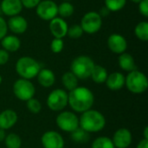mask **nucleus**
<instances>
[{
	"label": "nucleus",
	"instance_id": "40",
	"mask_svg": "<svg viewBox=\"0 0 148 148\" xmlns=\"http://www.w3.org/2000/svg\"><path fill=\"white\" fill-rule=\"evenodd\" d=\"M143 135H144V138H143V139L148 140V127H145L144 132H143Z\"/></svg>",
	"mask_w": 148,
	"mask_h": 148
},
{
	"label": "nucleus",
	"instance_id": "27",
	"mask_svg": "<svg viewBox=\"0 0 148 148\" xmlns=\"http://www.w3.org/2000/svg\"><path fill=\"white\" fill-rule=\"evenodd\" d=\"M74 6L70 2H62L57 7V14L60 15L62 18L69 17L74 13Z\"/></svg>",
	"mask_w": 148,
	"mask_h": 148
},
{
	"label": "nucleus",
	"instance_id": "30",
	"mask_svg": "<svg viewBox=\"0 0 148 148\" xmlns=\"http://www.w3.org/2000/svg\"><path fill=\"white\" fill-rule=\"evenodd\" d=\"M26 107L27 109L34 114H37L41 112L42 110V103L40 101L36 98H31L29 101H26Z\"/></svg>",
	"mask_w": 148,
	"mask_h": 148
},
{
	"label": "nucleus",
	"instance_id": "33",
	"mask_svg": "<svg viewBox=\"0 0 148 148\" xmlns=\"http://www.w3.org/2000/svg\"><path fill=\"white\" fill-rule=\"evenodd\" d=\"M139 11L140 13L145 16V17H147L148 16V0H142L140 1L139 3Z\"/></svg>",
	"mask_w": 148,
	"mask_h": 148
},
{
	"label": "nucleus",
	"instance_id": "25",
	"mask_svg": "<svg viewBox=\"0 0 148 148\" xmlns=\"http://www.w3.org/2000/svg\"><path fill=\"white\" fill-rule=\"evenodd\" d=\"M6 148H21L22 147V140L20 136L15 133H10L6 134V137L3 140Z\"/></svg>",
	"mask_w": 148,
	"mask_h": 148
},
{
	"label": "nucleus",
	"instance_id": "29",
	"mask_svg": "<svg viewBox=\"0 0 148 148\" xmlns=\"http://www.w3.org/2000/svg\"><path fill=\"white\" fill-rule=\"evenodd\" d=\"M127 3V0H105V7L109 11H119L122 10Z\"/></svg>",
	"mask_w": 148,
	"mask_h": 148
},
{
	"label": "nucleus",
	"instance_id": "20",
	"mask_svg": "<svg viewBox=\"0 0 148 148\" xmlns=\"http://www.w3.org/2000/svg\"><path fill=\"white\" fill-rule=\"evenodd\" d=\"M118 63L120 68L127 72H131L135 69H137V66L134 61V58L133 57L132 55L128 53H122L118 57Z\"/></svg>",
	"mask_w": 148,
	"mask_h": 148
},
{
	"label": "nucleus",
	"instance_id": "39",
	"mask_svg": "<svg viewBox=\"0 0 148 148\" xmlns=\"http://www.w3.org/2000/svg\"><path fill=\"white\" fill-rule=\"evenodd\" d=\"M5 137H6L5 131L3 130V129H0V142H3L4 140Z\"/></svg>",
	"mask_w": 148,
	"mask_h": 148
},
{
	"label": "nucleus",
	"instance_id": "3",
	"mask_svg": "<svg viewBox=\"0 0 148 148\" xmlns=\"http://www.w3.org/2000/svg\"><path fill=\"white\" fill-rule=\"evenodd\" d=\"M40 69L39 62L30 56H22L16 63V72L23 79L31 80L36 77Z\"/></svg>",
	"mask_w": 148,
	"mask_h": 148
},
{
	"label": "nucleus",
	"instance_id": "26",
	"mask_svg": "<svg viewBox=\"0 0 148 148\" xmlns=\"http://www.w3.org/2000/svg\"><path fill=\"white\" fill-rule=\"evenodd\" d=\"M134 34L138 39L142 42H147L148 40V23L146 21L139 23L135 29Z\"/></svg>",
	"mask_w": 148,
	"mask_h": 148
},
{
	"label": "nucleus",
	"instance_id": "18",
	"mask_svg": "<svg viewBox=\"0 0 148 148\" xmlns=\"http://www.w3.org/2000/svg\"><path fill=\"white\" fill-rule=\"evenodd\" d=\"M105 83L110 90L118 91L125 86V75L121 72L111 73L108 75Z\"/></svg>",
	"mask_w": 148,
	"mask_h": 148
},
{
	"label": "nucleus",
	"instance_id": "42",
	"mask_svg": "<svg viewBox=\"0 0 148 148\" xmlns=\"http://www.w3.org/2000/svg\"><path fill=\"white\" fill-rule=\"evenodd\" d=\"M2 82H3V77H2V75H0V85H1Z\"/></svg>",
	"mask_w": 148,
	"mask_h": 148
},
{
	"label": "nucleus",
	"instance_id": "35",
	"mask_svg": "<svg viewBox=\"0 0 148 148\" xmlns=\"http://www.w3.org/2000/svg\"><path fill=\"white\" fill-rule=\"evenodd\" d=\"M41 1L42 0H21V3L23 4V7L26 9H34Z\"/></svg>",
	"mask_w": 148,
	"mask_h": 148
},
{
	"label": "nucleus",
	"instance_id": "5",
	"mask_svg": "<svg viewBox=\"0 0 148 148\" xmlns=\"http://www.w3.org/2000/svg\"><path fill=\"white\" fill-rule=\"evenodd\" d=\"M95 62L88 56H79L75 57L70 64V71L79 79L87 80L90 78Z\"/></svg>",
	"mask_w": 148,
	"mask_h": 148
},
{
	"label": "nucleus",
	"instance_id": "23",
	"mask_svg": "<svg viewBox=\"0 0 148 148\" xmlns=\"http://www.w3.org/2000/svg\"><path fill=\"white\" fill-rule=\"evenodd\" d=\"M78 82L79 79L71 71H68L64 73L62 76V83L65 88V89L69 91L76 88L78 87Z\"/></svg>",
	"mask_w": 148,
	"mask_h": 148
},
{
	"label": "nucleus",
	"instance_id": "7",
	"mask_svg": "<svg viewBox=\"0 0 148 148\" xmlns=\"http://www.w3.org/2000/svg\"><path fill=\"white\" fill-rule=\"evenodd\" d=\"M36 93V88L30 80L20 78L13 84L14 95L22 101H27L33 98Z\"/></svg>",
	"mask_w": 148,
	"mask_h": 148
},
{
	"label": "nucleus",
	"instance_id": "24",
	"mask_svg": "<svg viewBox=\"0 0 148 148\" xmlns=\"http://www.w3.org/2000/svg\"><path fill=\"white\" fill-rule=\"evenodd\" d=\"M71 134V139L75 142L79 144H84L89 141L90 140V135L88 132L84 131L80 127L75 129L74 132L70 133Z\"/></svg>",
	"mask_w": 148,
	"mask_h": 148
},
{
	"label": "nucleus",
	"instance_id": "17",
	"mask_svg": "<svg viewBox=\"0 0 148 148\" xmlns=\"http://www.w3.org/2000/svg\"><path fill=\"white\" fill-rule=\"evenodd\" d=\"M0 10L4 15L10 17L19 15L23 10V4L21 0H3L1 2Z\"/></svg>",
	"mask_w": 148,
	"mask_h": 148
},
{
	"label": "nucleus",
	"instance_id": "14",
	"mask_svg": "<svg viewBox=\"0 0 148 148\" xmlns=\"http://www.w3.org/2000/svg\"><path fill=\"white\" fill-rule=\"evenodd\" d=\"M68 28V23L62 17L56 16L49 21V30L54 38L62 39L64 36H67Z\"/></svg>",
	"mask_w": 148,
	"mask_h": 148
},
{
	"label": "nucleus",
	"instance_id": "19",
	"mask_svg": "<svg viewBox=\"0 0 148 148\" xmlns=\"http://www.w3.org/2000/svg\"><path fill=\"white\" fill-rule=\"evenodd\" d=\"M36 77L40 86L45 88L52 87L56 82V75L54 72L49 69H41Z\"/></svg>",
	"mask_w": 148,
	"mask_h": 148
},
{
	"label": "nucleus",
	"instance_id": "36",
	"mask_svg": "<svg viewBox=\"0 0 148 148\" xmlns=\"http://www.w3.org/2000/svg\"><path fill=\"white\" fill-rule=\"evenodd\" d=\"M10 59V54L3 49H0V66H3L8 62Z\"/></svg>",
	"mask_w": 148,
	"mask_h": 148
},
{
	"label": "nucleus",
	"instance_id": "32",
	"mask_svg": "<svg viewBox=\"0 0 148 148\" xmlns=\"http://www.w3.org/2000/svg\"><path fill=\"white\" fill-rule=\"evenodd\" d=\"M64 47V42L60 38H54L50 43V49L53 53L58 54L62 51Z\"/></svg>",
	"mask_w": 148,
	"mask_h": 148
},
{
	"label": "nucleus",
	"instance_id": "41",
	"mask_svg": "<svg viewBox=\"0 0 148 148\" xmlns=\"http://www.w3.org/2000/svg\"><path fill=\"white\" fill-rule=\"evenodd\" d=\"M131 2H133V3H139L140 1H142V0H130Z\"/></svg>",
	"mask_w": 148,
	"mask_h": 148
},
{
	"label": "nucleus",
	"instance_id": "9",
	"mask_svg": "<svg viewBox=\"0 0 148 148\" xmlns=\"http://www.w3.org/2000/svg\"><path fill=\"white\" fill-rule=\"evenodd\" d=\"M80 25L83 29V32L92 35L101 29L102 25V18L98 12L89 11L83 16Z\"/></svg>",
	"mask_w": 148,
	"mask_h": 148
},
{
	"label": "nucleus",
	"instance_id": "15",
	"mask_svg": "<svg viewBox=\"0 0 148 148\" xmlns=\"http://www.w3.org/2000/svg\"><path fill=\"white\" fill-rule=\"evenodd\" d=\"M18 121V115L12 109H5L0 113V129L4 131L13 127Z\"/></svg>",
	"mask_w": 148,
	"mask_h": 148
},
{
	"label": "nucleus",
	"instance_id": "2",
	"mask_svg": "<svg viewBox=\"0 0 148 148\" xmlns=\"http://www.w3.org/2000/svg\"><path fill=\"white\" fill-rule=\"evenodd\" d=\"M107 121L102 113L95 109H89L79 117V127L84 131L90 133H98L104 129Z\"/></svg>",
	"mask_w": 148,
	"mask_h": 148
},
{
	"label": "nucleus",
	"instance_id": "31",
	"mask_svg": "<svg viewBox=\"0 0 148 148\" xmlns=\"http://www.w3.org/2000/svg\"><path fill=\"white\" fill-rule=\"evenodd\" d=\"M83 29H82L80 24H73L72 26L68 28L67 36H69L70 38L77 39L80 38L83 35Z\"/></svg>",
	"mask_w": 148,
	"mask_h": 148
},
{
	"label": "nucleus",
	"instance_id": "34",
	"mask_svg": "<svg viewBox=\"0 0 148 148\" xmlns=\"http://www.w3.org/2000/svg\"><path fill=\"white\" fill-rule=\"evenodd\" d=\"M7 32H8L7 22L0 16V41L7 35Z\"/></svg>",
	"mask_w": 148,
	"mask_h": 148
},
{
	"label": "nucleus",
	"instance_id": "37",
	"mask_svg": "<svg viewBox=\"0 0 148 148\" xmlns=\"http://www.w3.org/2000/svg\"><path fill=\"white\" fill-rule=\"evenodd\" d=\"M136 148H148V140L142 139L137 145Z\"/></svg>",
	"mask_w": 148,
	"mask_h": 148
},
{
	"label": "nucleus",
	"instance_id": "8",
	"mask_svg": "<svg viewBox=\"0 0 148 148\" xmlns=\"http://www.w3.org/2000/svg\"><path fill=\"white\" fill-rule=\"evenodd\" d=\"M56 123L62 131L72 133L79 127V117L74 112L62 111L56 116Z\"/></svg>",
	"mask_w": 148,
	"mask_h": 148
},
{
	"label": "nucleus",
	"instance_id": "4",
	"mask_svg": "<svg viewBox=\"0 0 148 148\" xmlns=\"http://www.w3.org/2000/svg\"><path fill=\"white\" fill-rule=\"evenodd\" d=\"M125 86L132 94H143L148 88L147 77L141 71L135 69L129 72L127 75L125 76Z\"/></svg>",
	"mask_w": 148,
	"mask_h": 148
},
{
	"label": "nucleus",
	"instance_id": "10",
	"mask_svg": "<svg viewBox=\"0 0 148 148\" xmlns=\"http://www.w3.org/2000/svg\"><path fill=\"white\" fill-rule=\"evenodd\" d=\"M58 5L52 0H42L36 7V15L42 20L50 21L56 17Z\"/></svg>",
	"mask_w": 148,
	"mask_h": 148
},
{
	"label": "nucleus",
	"instance_id": "28",
	"mask_svg": "<svg viewBox=\"0 0 148 148\" xmlns=\"http://www.w3.org/2000/svg\"><path fill=\"white\" fill-rule=\"evenodd\" d=\"M91 148H115L110 138L106 136H100L96 138L91 145Z\"/></svg>",
	"mask_w": 148,
	"mask_h": 148
},
{
	"label": "nucleus",
	"instance_id": "12",
	"mask_svg": "<svg viewBox=\"0 0 148 148\" xmlns=\"http://www.w3.org/2000/svg\"><path fill=\"white\" fill-rule=\"evenodd\" d=\"M115 148H127L133 141L132 133L126 127H121L115 131L111 139Z\"/></svg>",
	"mask_w": 148,
	"mask_h": 148
},
{
	"label": "nucleus",
	"instance_id": "13",
	"mask_svg": "<svg viewBox=\"0 0 148 148\" xmlns=\"http://www.w3.org/2000/svg\"><path fill=\"white\" fill-rule=\"evenodd\" d=\"M108 49L115 54L121 55L124 53L127 49V42L126 38L117 33L112 34L108 38Z\"/></svg>",
	"mask_w": 148,
	"mask_h": 148
},
{
	"label": "nucleus",
	"instance_id": "16",
	"mask_svg": "<svg viewBox=\"0 0 148 148\" xmlns=\"http://www.w3.org/2000/svg\"><path fill=\"white\" fill-rule=\"evenodd\" d=\"M8 29H10L14 34H23L28 28L27 20L22 16H10L7 22Z\"/></svg>",
	"mask_w": 148,
	"mask_h": 148
},
{
	"label": "nucleus",
	"instance_id": "11",
	"mask_svg": "<svg viewBox=\"0 0 148 148\" xmlns=\"http://www.w3.org/2000/svg\"><path fill=\"white\" fill-rule=\"evenodd\" d=\"M41 143L43 148H64L65 146L63 137L54 130L45 132L41 137Z\"/></svg>",
	"mask_w": 148,
	"mask_h": 148
},
{
	"label": "nucleus",
	"instance_id": "21",
	"mask_svg": "<svg viewBox=\"0 0 148 148\" xmlns=\"http://www.w3.org/2000/svg\"><path fill=\"white\" fill-rule=\"evenodd\" d=\"M1 45L4 50L7 52H16L21 47L20 39L14 35H6L1 40Z\"/></svg>",
	"mask_w": 148,
	"mask_h": 148
},
{
	"label": "nucleus",
	"instance_id": "43",
	"mask_svg": "<svg viewBox=\"0 0 148 148\" xmlns=\"http://www.w3.org/2000/svg\"><path fill=\"white\" fill-rule=\"evenodd\" d=\"M63 2H70L71 0H62Z\"/></svg>",
	"mask_w": 148,
	"mask_h": 148
},
{
	"label": "nucleus",
	"instance_id": "22",
	"mask_svg": "<svg viewBox=\"0 0 148 148\" xmlns=\"http://www.w3.org/2000/svg\"><path fill=\"white\" fill-rule=\"evenodd\" d=\"M108 70L101 65H95L90 78L93 80V82H95L97 84H101V83H105L107 78H108Z\"/></svg>",
	"mask_w": 148,
	"mask_h": 148
},
{
	"label": "nucleus",
	"instance_id": "1",
	"mask_svg": "<svg viewBox=\"0 0 148 148\" xmlns=\"http://www.w3.org/2000/svg\"><path fill=\"white\" fill-rule=\"evenodd\" d=\"M95 103L94 93L88 88L77 87L69 91L68 105L74 113L82 114L92 108Z\"/></svg>",
	"mask_w": 148,
	"mask_h": 148
},
{
	"label": "nucleus",
	"instance_id": "38",
	"mask_svg": "<svg viewBox=\"0 0 148 148\" xmlns=\"http://www.w3.org/2000/svg\"><path fill=\"white\" fill-rule=\"evenodd\" d=\"M109 12H110V11H109V10H108L107 7H105V6H104L103 8H101V10H100L99 14H100V16H108V15L109 14Z\"/></svg>",
	"mask_w": 148,
	"mask_h": 148
},
{
	"label": "nucleus",
	"instance_id": "6",
	"mask_svg": "<svg viewBox=\"0 0 148 148\" xmlns=\"http://www.w3.org/2000/svg\"><path fill=\"white\" fill-rule=\"evenodd\" d=\"M69 102V93L62 88L52 90L47 97V107L54 112H62Z\"/></svg>",
	"mask_w": 148,
	"mask_h": 148
}]
</instances>
